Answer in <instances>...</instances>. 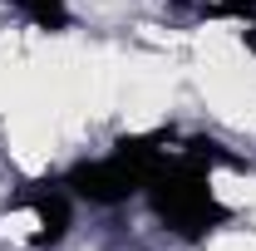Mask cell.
<instances>
[{"label": "cell", "instance_id": "1", "mask_svg": "<svg viewBox=\"0 0 256 251\" xmlns=\"http://www.w3.org/2000/svg\"><path fill=\"white\" fill-rule=\"evenodd\" d=\"M212 162H232V158H226L217 143H202V138H197L188 153L168 158V168L148 182L153 212H158L178 236H202V232H212V226L226 222V207L212 197V182H207Z\"/></svg>", "mask_w": 256, "mask_h": 251}, {"label": "cell", "instance_id": "4", "mask_svg": "<svg viewBox=\"0 0 256 251\" xmlns=\"http://www.w3.org/2000/svg\"><path fill=\"white\" fill-rule=\"evenodd\" d=\"M15 10L25 20H34L40 30H64L69 25V5L64 0H15Z\"/></svg>", "mask_w": 256, "mask_h": 251}, {"label": "cell", "instance_id": "3", "mask_svg": "<svg viewBox=\"0 0 256 251\" xmlns=\"http://www.w3.org/2000/svg\"><path fill=\"white\" fill-rule=\"evenodd\" d=\"M15 207H30L34 212V222H40V232L30 236V246H54L64 232H69V192H60V188H34V192H25Z\"/></svg>", "mask_w": 256, "mask_h": 251}, {"label": "cell", "instance_id": "2", "mask_svg": "<svg viewBox=\"0 0 256 251\" xmlns=\"http://www.w3.org/2000/svg\"><path fill=\"white\" fill-rule=\"evenodd\" d=\"M69 188L79 192V197H89L98 207H114V202H128L138 188H148V178L138 172V162L128 153H114L98 158V162H84V168H74L69 172Z\"/></svg>", "mask_w": 256, "mask_h": 251}]
</instances>
